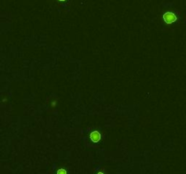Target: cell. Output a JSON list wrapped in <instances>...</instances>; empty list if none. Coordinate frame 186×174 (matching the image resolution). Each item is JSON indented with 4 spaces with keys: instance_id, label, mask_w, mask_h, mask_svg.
Instances as JSON below:
<instances>
[{
    "instance_id": "obj_1",
    "label": "cell",
    "mask_w": 186,
    "mask_h": 174,
    "mask_svg": "<svg viewBox=\"0 0 186 174\" xmlns=\"http://www.w3.org/2000/svg\"><path fill=\"white\" fill-rule=\"evenodd\" d=\"M163 21L168 24V25H171L173 23H175L177 20H178V16L176 13L174 12H171V11H167L165 12L164 14L163 15Z\"/></svg>"
},
{
    "instance_id": "obj_2",
    "label": "cell",
    "mask_w": 186,
    "mask_h": 174,
    "mask_svg": "<svg viewBox=\"0 0 186 174\" xmlns=\"http://www.w3.org/2000/svg\"><path fill=\"white\" fill-rule=\"evenodd\" d=\"M90 138H91V140H93L94 142H98L99 140H101V134L98 132L94 131L90 134Z\"/></svg>"
},
{
    "instance_id": "obj_3",
    "label": "cell",
    "mask_w": 186,
    "mask_h": 174,
    "mask_svg": "<svg viewBox=\"0 0 186 174\" xmlns=\"http://www.w3.org/2000/svg\"><path fill=\"white\" fill-rule=\"evenodd\" d=\"M57 174H66V171L64 169H60V170H58Z\"/></svg>"
},
{
    "instance_id": "obj_4",
    "label": "cell",
    "mask_w": 186,
    "mask_h": 174,
    "mask_svg": "<svg viewBox=\"0 0 186 174\" xmlns=\"http://www.w3.org/2000/svg\"><path fill=\"white\" fill-rule=\"evenodd\" d=\"M57 1H59V2H66V1H68V0H57Z\"/></svg>"
},
{
    "instance_id": "obj_5",
    "label": "cell",
    "mask_w": 186,
    "mask_h": 174,
    "mask_svg": "<svg viewBox=\"0 0 186 174\" xmlns=\"http://www.w3.org/2000/svg\"><path fill=\"white\" fill-rule=\"evenodd\" d=\"M97 174H104V173H103V172H99V173H97Z\"/></svg>"
}]
</instances>
